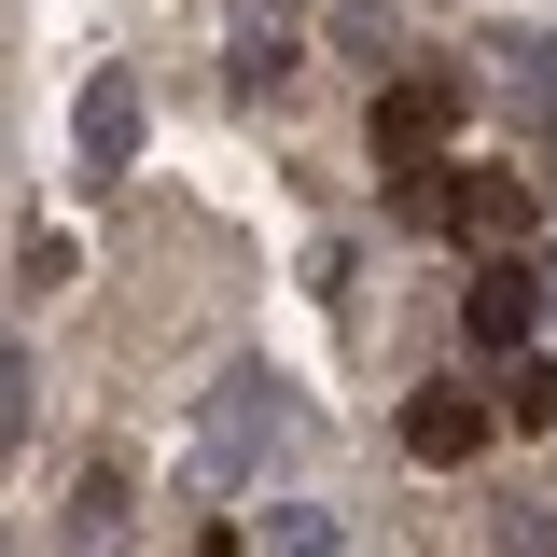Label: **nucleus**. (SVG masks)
<instances>
[{
	"mask_svg": "<svg viewBox=\"0 0 557 557\" xmlns=\"http://www.w3.org/2000/svg\"><path fill=\"white\" fill-rule=\"evenodd\" d=\"M126 530H139V487H126V460H84V487H70V530H57V557H126Z\"/></svg>",
	"mask_w": 557,
	"mask_h": 557,
	"instance_id": "obj_4",
	"label": "nucleus"
},
{
	"mask_svg": "<svg viewBox=\"0 0 557 557\" xmlns=\"http://www.w3.org/2000/svg\"><path fill=\"white\" fill-rule=\"evenodd\" d=\"M502 557H557V516H530V502H516V516H502Z\"/></svg>",
	"mask_w": 557,
	"mask_h": 557,
	"instance_id": "obj_12",
	"label": "nucleus"
},
{
	"mask_svg": "<svg viewBox=\"0 0 557 557\" xmlns=\"http://www.w3.org/2000/svg\"><path fill=\"white\" fill-rule=\"evenodd\" d=\"M70 139H84V182H126L139 168V70H98L84 112H70Z\"/></svg>",
	"mask_w": 557,
	"mask_h": 557,
	"instance_id": "obj_3",
	"label": "nucleus"
},
{
	"mask_svg": "<svg viewBox=\"0 0 557 557\" xmlns=\"http://www.w3.org/2000/svg\"><path fill=\"white\" fill-rule=\"evenodd\" d=\"M265 418H278V376H265V362H223V376H209V418H196V474L237 487L251 446H265Z\"/></svg>",
	"mask_w": 557,
	"mask_h": 557,
	"instance_id": "obj_2",
	"label": "nucleus"
},
{
	"mask_svg": "<svg viewBox=\"0 0 557 557\" xmlns=\"http://www.w3.org/2000/svg\"><path fill=\"white\" fill-rule=\"evenodd\" d=\"M460 223H474V237H530V182L474 168V182H460Z\"/></svg>",
	"mask_w": 557,
	"mask_h": 557,
	"instance_id": "obj_7",
	"label": "nucleus"
},
{
	"mask_svg": "<svg viewBox=\"0 0 557 557\" xmlns=\"http://www.w3.org/2000/svg\"><path fill=\"white\" fill-rule=\"evenodd\" d=\"M405 446H418V460H474V446H487V405H474V391H418V405H405Z\"/></svg>",
	"mask_w": 557,
	"mask_h": 557,
	"instance_id": "obj_6",
	"label": "nucleus"
},
{
	"mask_svg": "<svg viewBox=\"0 0 557 557\" xmlns=\"http://www.w3.org/2000/svg\"><path fill=\"white\" fill-rule=\"evenodd\" d=\"M14 432H28V348L0 335V446H14Z\"/></svg>",
	"mask_w": 557,
	"mask_h": 557,
	"instance_id": "obj_10",
	"label": "nucleus"
},
{
	"mask_svg": "<svg viewBox=\"0 0 557 557\" xmlns=\"http://www.w3.org/2000/svg\"><path fill=\"white\" fill-rule=\"evenodd\" d=\"M474 112V84L460 70H405V84H376V168L405 182V168H432V139Z\"/></svg>",
	"mask_w": 557,
	"mask_h": 557,
	"instance_id": "obj_1",
	"label": "nucleus"
},
{
	"mask_svg": "<svg viewBox=\"0 0 557 557\" xmlns=\"http://www.w3.org/2000/svg\"><path fill=\"white\" fill-rule=\"evenodd\" d=\"M265 557H335V516L321 502H265Z\"/></svg>",
	"mask_w": 557,
	"mask_h": 557,
	"instance_id": "obj_8",
	"label": "nucleus"
},
{
	"mask_svg": "<svg viewBox=\"0 0 557 557\" xmlns=\"http://www.w3.org/2000/svg\"><path fill=\"white\" fill-rule=\"evenodd\" d=\"M460 321H474V348H516L530 321H544V293H530V265H487L474 293H460Z\"/></svg>",
	"mask_w": 557,
	"mask_h": 557,
	"instance_id": "obj_5",
	"label": "nucleus"
},
{
	"mask_svg": "<svg viewBox=\"0 0 557 557\" xmlns=\"http://www.w3.org/2000/svg\"><path fill=\"white\" fill-rule=\"evenodd\" d=\"M516 418H530V432H557V362H516Z\"/></svg>",
	"mask_w": 557,
	"mask_h": 557,
	"instance_id": "obj_11",
	"label": "nucleus"
},
{
	"mask_svg": "<svg viewBox=\"0 0 557 557\" xmlns=\"http://www.w3.org/2000/svg\"><path fill=\"white\" fill-rule=\"evenodd\" d=\"M335 42H348V57H376V42H391V0H335Z\"/></svg>",
	"mask_w": 557,
	"mask_h": 557,
	"instance_id": "obj_9",
	"label": "nucleus"
}]
</instances>
